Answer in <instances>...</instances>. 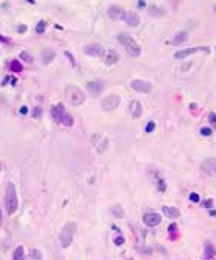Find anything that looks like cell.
I'll use <instances>...</instances> for the list:
<instances>
[{"mask_svg": "<svg viewBox=\"0 0 216 260\" xmlns=\"http://www.w3.org/2000/svg\"><path fill=\"white\" fill-rule=\"evenodd\" d=\"M119 62V54L114 51V49H110L105 53V63H107L108 66H113V65H116Z\"/></svg>", "mask_w": 216, "mask_h": 260, "instance_id": "cell-16", "label": "cell"}, {"mask_svg": "<svg viewBox=\"0 0 216 260\" xmlns=\"http://www.w3.org/2000/svg\"><path fill=\"white\" fill-rule=\"evenodd\" d=\"M20 114L26 115V114H28V108H26V106H22V108H20Z\"/></svg>", "mask_w": 216, "mask_h": 260, "instance_id": "cell-39", "label": "cell"}, {"mask_svg": "<svg viewBox=\"0 0 216 260\" xmlns=\"http://www.w3.org/2000/svg\"><path fill=\"white\" fill-rule=\"evenodd\" d=\"M45 28H46V22H45V20H40L36 25V33L37 34H43V33H45Z\"/></svg>", "mask_w": 216, "mask_h": 260, "instance_id": "cell-26", "label": "cell"}, {"mask_svg": "<svg viewBox=\"0 0 216 260\" xmlns=\"http://www.w3.org/2000/svg\"><path fill=\"white\" fill-rule=\"evenodd\" d=\"M67 114V110L63 108V105H60V103H57V105H53L51 106V115H53L54 122H57V123H60L62 122V119H63V115Z\"/></svg>", "mask_w": 216, "mask_h": 260, "instance_id": "cell-12", "label": "cell"}, {"mask_svg": "<svg viewBox=\"0 0 216 260\" xmlns=\"http://www.w3.org/2000/svg\"><path fill=\"white\" fill-rule=\"evenodd\" d=\"M124 242H125V239H124L122 236H119V237H116V239H114V245L121 246V245H124Z\"/></svg>", "mask_w": 216, "mask_h": 260, "instance_id": "cell-35", "label": "cell"}, {"mask_svg": "<svg viewBox=\"0 0 216 260\" xmlns=\"http://www.w3.org/2000/svg\"><path fill=\"white\" fill-rule=\"evenodd\" d=\"M162 212H164L165 217H168V219H171V220H176L181 216V211L178 208H173V206H164V208H162Z\"/></svg>", "mask_w": 216, "mask_h": 260, "instance_id": "cell-15", "label": "cell"}, {"mask_svg": "<svg viewBox=\"0 0 216 260\" xmlns=\"http://www.w3.org/2000/svg\"><path fill=\"white\" fill-rule=\"evenodd\" d=\"M84 53L91 57H104L105 56V49L100 43H90L87 46H84Z\"/></svg>", "mask_w": 216, "mask_h": 260, "instance_id": "cell-5", "label": "cell"}, {"mask_svg": "<svg viewBox=\"0 0 216 260\" xmlns=\"http://www.w3.org/2000/svg\"><path fill=\"white\" fill-rule=\"evenodd\" d=\"M17 205H19V199H17L16 186H14V183H8V185H6V194H5L6 212H8L9 216H13V214L17 211Z\"/></svg>", "mask_w": 216, "mask_h": 260, "instance_id": "cell-1", "label": "cell"}, {"mask_svg": "<svg viewBox=\"0 0 216 260\" xmlns=\"http://www.w3.org/2000/svg\"><path fill=\"white\" fill-rule=\"evenodd\" d=\"M11 71H14V73H22L23 71V66H22V63L19 60H13L11 62Z\"/></svg>", "mask_w": 216, "mask_h": 260, "instance_id": "cell-24", "label": "cell"}, {"mask_svg": "<svg viewBox=\"0 0 216 260\" xmlns=\"http://www.w3.org/2000/svg\"><path fill=\"white\" fill-rule=\"evenodd\" d=\"M176 228H178V226H176V225H175V223H173V225H170V228H168V231H170V232H175V231H176Z\"/></svg>", "mask_w": 216, "mask_h": 260, "instance_id": "cell-40", "label": "cell"}, {"mask_svg": "<svg viewBox=\"0 0 216 260\" xmlns=\"http://www.w3.org/2000/svg\"><path fill=\"white\" fill-rule=\"evenodd\" d=\"M74 231H76V223H67L60 232V246L62 248H68L73 243V237H74Z\"/></svg>", "mask_w": 216, "mask_h": 260, "instance_id": "cell-4", "label": "cell"}, {"mask_svg": "<svg viewBox=\"0 0 216 260\" xmlns=\"http://www.w3.org/2000/svg\"><path fill=\"white\" fill-rule=\"evenodd\" d=\"M60 125H63V126H68V128H70V126H73V125H74V119H73L71 114H68V112H67V114L63 115V119H62Z\"/></svg>", "mask_w": 216, "mask_h": 260, "instance_id": "cell-22", "label": "cell"}, {"mask_svg": "<svg viewBox=\"0 0 216 260\" xmlns=\"http://www.w3.org/2000/svg\"><path fill=\"white\" fill-rule=\"evenodd\" d=\"M20 59H22L23 62H26V63H33V57L30 56L28 53H25V51L20 53Z\"/></svg>", "mask_w": 216, "mask_h": 260, "instance_id": "cell-27", "label": "cell"}, {"mask_svg": "<svg viewBox=\"0 0 216 260\" xmlns=\"http://www.w3.org/2000/svg\"><path fill=\"white\" fill-rule=\"evenodd\" d=\"M42 62H43V65H48V63H51L54 60V57H56V53L54 51H50V49H45L43 53H42Z\"/></svg>", "mask_w": 216, "mask_h": 260, "instance_id": "cell-20", "label": "cell"}, {"mask_svg": "<svg viewBox=\"0 0 216 260\" xmlns=\"http://www.w3.org/2000/svg\"><path fill=\"white\" fill-rule=\"evenodd\" d=\"M138 5H139V6H145V2H144V0H139V3H138Z\"/></svg>", "mask_w": 216, "mask_h": 260, "instance_id": "cell-42", "label": "cell"}, {"mask_svg": "<svg viewBox=\"0 0 216 260\" xmlns=\"http://www.w3.org/2000/svg\"><path fill=\"white\" fill-rule=\"evenodd\" d=\"M104 88H105V83H104L102 80H91V82L87 83V89H88L93 95L100 94L104 91Z\"/></svg>", "mask_w": 216, "mask_h": 260, "instance_id": "cell-11", "label": "cell"}, {"mask_svg": "<svg viewBox=\"0 0 216 260\" xmlns=\"http://www.w3.org/2000/svg\"><path fill=\"white\" fill-rule=\"evenodd\" d=\"M215 246L210 243V242H205V245H204V257L205 259H213L215 257Z\"/></svg>", "mask_w": 216, "mask_h": 260, "instance_id": "cell-19", "label": "cell"}, {"mask_svg": "<svg viewBox=\"0 0 216 260\" xmlns=\"http://www.w3.org/2000/svg\"><path fill=\"white\" fill-rule=\"evenodd\" d=\"M0 223H2V212H0Z\"/></svg>", "mask_w": 216, "mask_h": 260, "instance_id": "cell-44", "label": "cell"}, {"mask_svg": "<svg viewBox=\"0 0 216 260\" xmlns=\"http://www.w3.org/2000/svg\"><path fill=\"white\" fill-rule=\"evenodd\" d=\"M215 9H216V6H215Z\"/></svg>", "mask_w": 216, "mask_h": 260, "instance_id": "cell-46", "label": "cell"}, {"mask_svg": "<svg viewBox=\"0 0 216 260\" xmlns=\"http://www.w3.org/2000/svg\"><path fill=\"white\" fill-rule=\"evenodd\" d=\"M111 212L116 216V217H119V219H122L124 216H125V212H124V209L119 206V205H116V206H113L111 208Z\"/></svg>", "mask_w": 216, "mask_h": 260, "instance_id": "cell-23", "label": "cell"}, {"mask_svg": "<svg viewBox=\"0 0 216 260\" xmlns=\"http://www.w3.org/2000/svg\"><path fill=\"white\" fill-rule=\"evenodd\" d=\"M65 97L73 106H80L85 102V94L82 93L80 88H77L74 85H68L65 88Z\"/></svg>", "mask_w": 216, "mask_h": 260, "instance_id": "cell-3", "label": "cell"}, {"mask_svg": "<svg viewBox=\"0 0 216 260\" xmlns=\"http://www.w3.org/2000/svg\"><path fill=\"white\" fill-rule=\"evenodd\" d=\"M117 40L121 45H124V48L127 49V53L130 54L131 57H139L141 56V45L131 37L130 34H119L117 36Z\"/></svg>", "mask_w": 216, "mask_h": 260, "instance_id": "cell-2", "label": "cell"}, {"mask_svg": "<svg viewBox=\"0 0 216 260\" xmlns=\"http://www.w3.org/2000/svg\"><path fill=\"white\" fill-rule=\"evenodd\" d=\"M187 38H188L187 31H179V33H176V34L173 36V38H171V45H182Z\"/></svg>", "mask_w": 216, "mask_h": 260, "instance_id": "cell-18", "label": "cell"}, {"mask_svg": "<svg viewBox=\"0 0 216 260\" xmlns=\"http://www.w3.org/2000/svg\"><path fill=\"white\" fill-rule=\"evenodd\" d=\"M119 103H121V97L116 95V94H111V95H107L102 100V108L105 111H113V110H116L119 106Z\"/></svg>", "mask_w": 216, "mask_h": 260, "instance_id": "cell-6", "label": "cell"}, {"mask_svg": "<svg viewBox=\"0 0 216 260\" xmlns=\"http://www.w3.org/2000/svg\"><path fill=\"white\" fill-rule=\"evenodd\" d=\"M208 122H210L212 128L216 130V112H210V114H208Z\"/></svg>", "mask_w": 216, "mask_h": 260, "instance_id": "cell-29", "label": "cell"}, {"mask_svg": "<svg viewBox=\"0 0 216 260\" xmlns=\"http://www.w3.org/2000/svg\"><path fill=\"white\" fill-rule=\"evenodd\" d=\"M0 169H2V165H0Z\"/></svg>", "mask_w": 216, "mask_h": 260, "instance_id": "cell-45", "label": "cell"}, {"mask_svg": "<svg viewBox=\"0 0 216 260\" xmlns=\"http://www.w3.org/2000/svg\"><path fill=\"white\" fill-rule=\"evenodd\" d=\"M199 51H205V53H208V48H198V46H195V48H185V49H181V51H178V53H175V59L182 60V59H187V57L196 54V53H199Z\"/></svg>", "mask_w": 216, "mask_h": 260, "instance_id": "cell-8", "label": "cell"}, {"mask_svg": "<svg viewBox=\"0 0 216 260\" xmlns=\"http://www.w3.org/2000/svg\"><path fill=\"white\" fill-rule=\"evenodd\" d=\"M148 13L151 16H164V9L159 8V6H150L148 8Z\"/></svg>", "mask_w": 216, "mask_h": 260, "instance_id": "cell-25", "label": "cell"}, {"mask_svg": "<svg viewBox=\"0 0 216 260\" xmlns=\"http://www.w3.org/2000/svg\"><path fill=\"white\" fill-rule=\"evenodd\" d=\"M125 23L128 25V26H131V28H136L138 25H139V16L134 13V11H128V13H125Z\"/></svg>", "mask_w": 216, "mask_h": 260, "instance_id": "cell-14", "label": "cell"}, {"mask_svg": "<svg viewBox=\"0 0 216 260\" xmlns=\"http://www.w3.org/2000/svg\"><path fill=\"white\" fill-rule=\"evenodd\" d=\"M65 56L68 57V59H70V62H71L73 65H76V62H74V59H73V56L71 54H70V53H68V51H67V53H65Z\"/></svg>", "mask_w": 216, "mask_h": 260, "instance_id": "cell-38", "label": "cell"}, {"mask_svg": "<svg viewBox=\"0 0 216 260\" xmlns=\"http://www.w3.org/2000/svg\"><path fill=\"white\" fill-rule=\"evenodd\" d=\"M17 33H20V34L26 33V25H19V26H17Z\"/></svg>", "mask_w": 216, "mask_h": 260, "instance_id": "cell-36", "label": "cell"}, {"mask_svg": "<svg viewBox=\"0 0 216 260\" xmlns=\"http://www.w3.org/2000/svg\"><path fill=\"white\" fill-rule=\"evenodd\" d=\"M28 2H30V3H34V0H28Z\"/></svg>", "mask_w": 216, "mask_h": 260, "instance_id": "cell-43", "label": "cell"}, {"mask_svg": "<svg viewBox=\"0 0 216 260\" xmlns=\"http://www.w3.org/2000/svg\"><path fill=\"white\" fill-rule=\"evenodd\" d=\"M31 257L36 260H40L42 259V252H40L39 249H31Z\"/></svg>", "mask_w": 216, "mask_h": 260, "instance_id": "cell-31", "label": "cell"}, {"mask_svg": "<svg viewBox=\"0 0 216 260\" xmlns=\"http://www.w3.org/2000/svg\"><path fill=\"white\" fill-rule=\"evenodd\" d=\"M131 88H133L134 91H138V93L148 94V93H151L153 85H151L150 82H147V80H133V82H131Z\"/></svg>", "mask_w": 216, "mask_h": 260, "instance_id": "cell-7", "label": "cell"}, {"mask_svg": "<svg viewBox=\"0 0 216 260\" xmlns=\"http://www.w3.org/2000/svg\"><path fill=\"white\" fill-rule=\"evenodd\" d=\"M108 17L111 20H122L125 19V11H124V8L122 6H119V5H113V6H110L107 11Z\"/></svg>", "mask_w": 216, "mask_h": 260, "instance_id": "cell-10", "label": "cell"}, {"mask_svg": "<svg viewBox=\"0 0 216 260\" xmlns=\"http://www.w3.org/2000/svg\"><path fill=\"white\" fill-rule=\"evenodd\" d=\"M130 110H131V115H133V119H139V117L142 115V105H141V102H138V100L131 102Z\"/></svg>", "mask_w": 216, "mask_h": 260, "instance_id": "cell-17", "label": "cell"}, {"mask_svg": "<svg viewBox=\"0 0 216 260\" xmlns=\"http://www.w3.org/2000/svg\"><path fill=\"white\" fill-rule=\"evenodd\" d=\"M13 259H14V260H23V259H25V248H23L22 245H19L17 248L14 249Z\"/></svg>", "mask_w": 216, "mask_h": 260, "instance_id": "cell-21", "label": "cell"}, {"mask_svg": "<svg viewBox=\"0 0 216 260\" xmlns=\"http://www.w3.org/2000/svg\"><path fill=\"white\" fill-rule=\"evenodd\" d=\"M212 132H213L212 128H201V134H202V135H207V137H208V135H212Z\"/></svg>", "mask_w": 216, "mask_h": 260, "instance_id": "cell-33", "label": "cell"}, {"mask_svg": "<svg viewBox=\"0 0 216 260\" xmlns=\"http://www.w3.org/2000/svg\"><path fill=\"white\" fill-rule=\"evenodd\" d=\"M154 128H156V123H154L153 120H150V122L147 123V126H145V131H147V132H153Z\"/></svg>", "mask_w": 216, "mask_h": 260, "instance_id": "cell-30", "label": "cell"}, {"mask_svg": "<svg viewBox=\"0 0 216 260\" xmlns=\"http://www.w3.org/2000/svg\"><path fill=\"white\" fill-rule=\"evenodd\" d=\"M107 146H108V140H104V142H102V145L97 148V152H99V154H100V152H104V151L107 149Z\"/></svg>", "mask_w": 216, "mask_h": 260, "instance_id": "cell-32", "label": "cell"}, {"mask_svg": "<svg viewBox=\"0 0 216 260\" xmlns=\"http://www.w3.org/2000/svg\"><path fill=\"white\" fill-rule=\"evenodd\" d=\"M16 83H17V79L13 77V79H11V85H16Z\"/></svg>", "mask_w": 216, "mask_h": 260, "instance_id": "cell-41", "label": "cell"}, {"mask_svg": "<svg viewBox=\"0 0 216 260\" xmlns=\"http://www.w3.org/2000/svg\"><path fill=\"white\" fill-rule=\"evenodd\" d=\"M161 222H162V217L161 214H158V212H147L144 216V223L147 226H158Z\"/></svg>", "mask_w": 216, "mask_h": 260, "instance_id": "cell-13", "label": "cell"}, {"mask_svg": "<svg viewBox=\"0 0 216 260\" xmlns=\"http://www.w3.org/2000/svg\"><path fill=\"white\" fill-rule=\"evenodd\" d=\"M201 168H202V171H205L208 176L216 177V157H208V159H205V160L201 163Z\"/></svg>", "mask_w": 216, "mask_h": 260, "instance_id": "cell-9", "label": "cell"}, {"mask_svg": "<svg viewBox=\"0 0 216 260\" xmlns=\"http://www.w3.org/2000/svg\"><path fill=\"white\" fill-rule=\"evenodd\" d=\"M212 205H213V200H210V199L204 202V206H205V208H212Z\"/></svg>", "mask_w": 216, "mask_h": 260, "instance_id": "cell-37", "label": "cell"}, {"mask_svg": "<svg viewBox=\"0 0 216 260\" xmlns=\"http://www.w3.org/2000/svg\"><path fill=\"white\" fill-rule=\"evenodd\" d=\"M190 200H192L193 203H198L201 199H199V196L196 194V192H192V194H190Z\"/></svg>", "mask_w": 216, "mask_h": 260, "instance_id": "cell-34", "label": "cell"}, {"mask_svg": "<svg viewBox=\"0 0 216 260\" xmlns=\"http://www.w3.org/2000/svg\"><path fill=\"white\" fill-rule=\"evenodd\" d=\"M42 114H43V111H42V106H36V108L33 110V117H34V119H40V117H42Z\"/></svg>", "mask_w": 216, "mask_h": 260, "instance_id": "cell-28", "label": "cell"}]
</instances>
